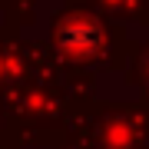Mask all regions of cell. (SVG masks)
Listing matches in <instances>:
<instances>
[{
	"instance_id": "6da1fadb",
	"label": "cell",
	"mask_w": 149,
	"mask_h": 149,
	"mask_svg": "<svg viewBox=\"0 0 149 149\" xmlns=\"http://www.w3.org/2000/svg\"><path fill=\"white\" fill-rule=\"evenodd\" d=\"M56 47L63 50L66 56H76V60H86L93 56L96 50L103 47V33L93 20H83V17H73V20H63L56 30Z\"/></svg>"
}]
</instances>
